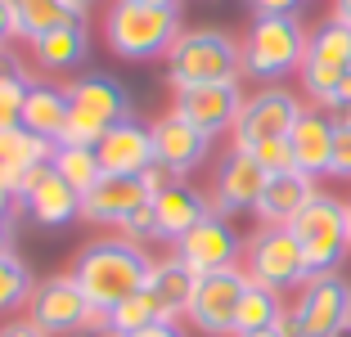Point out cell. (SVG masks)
<instances>
[{
  "label": "cell",
  "mask_w": 351,
  "mask_h": 337,
  "mask_svg": "<svg viewBox=\"0 0 351 337\" xmlns=\"http://www.w3.org/2000/svg\"><path fill=\"white\" fill-rule=\"evenodd\" d=\"M347 221H351V203H347Z\"/></svg>",
  "instance_id": "cell-49"
},
{
  "label": "cell",
  "mask_w": 351,
  "mask_h": 337,
  "mask_svg": "<svg viewBox=\"0 0 351 337\" xmlns=\"http://www.w3.org/2000/svg\"><path fill=\"white\" fill-rule=\"evenodd\" d=\"M306 63H320V68L351 72V27H347V23H338V18H324L320 27L311 32Z\"/></svg>",
  "instance_id": "cell-28"
},
{
  "label": "cell",
  "mask_w": 351,
  "mask_h": 337,
  "mask_svg": "<svg viewBox=\"0 0 351 337\" xmlns=\"http://www.w3.org/2000/svg\"><path fill=\"white\" fill-rule=\"evenodd\" d=\"M248 270H217V275H198V292L194 306H189V319H194L198 333L207 337H234V319H239V301L248 292Z\"/></svg>",
  "instance_id": "cell-10"
},
{
  "label": "cell",
  "mask_w": 351,
  "mask_h": 337,
  "mask_svg": "<svg viewBox=\"0 0 351 337\" xmlns=\"http://www.w3.org/2000/svg\"><path fill=\"white\" fill-rule=\"evenodd\" d=\"M19 207V189L10 180H0V221H10V212Z\"/></svg>",
  "instance_id": "cell-41"
},
{
  "label": "cell",
  "mask_w": 351,
  "mask_h": 337,
  "mask_svg": "<svg viewBox=\"0 0 351 337\" xmlns=\"http://www.w3.org/2000/svg\"><path fill=\"white\" fill-rule=\"evenodd\" d=\"M298 234L302 252L311 261V279L315 275H338V266L347 261L351 252V221H347V203L329 194H315L306 203V212L289 225Z\"/></svg>",
  "instance_id": "cell-6"
},
{
  "label": "cell",
  "mask_w": 351,
  "mask_h": 337,
  "mask_svg": "<svg viewBox=\"0 0 351 337\" xmlns=\"http://www.w3.org/2000/svg\"><path fill=\"white\" fill-rule=\"evenodd\" d=\"M131 337H185V333H180L176 324H167V319H162V324H154V328H140V333H131Z\"/></svg>",
  "instance_id": "cell-42"
},
{
  "label": "cell",
  "mask_w": 351,
  "mask_h": 337,
  "mask_svg": "<svg viewBox=\"0 0 351 337\" xmlns=\"http://www.w3.org/2000/svg\"><path fill=\"white\" fill-rule=\"evenodd\" d=\"M311 32L302 27L298 14H279V18H252L243 36V77L252 82H284L306 63Z\"/></svg>",
  "instance_id": "cell-4"
},
{
  "label": "cell",
  "mask_w": 351,
  "mask_h": 337,
  "mask_svg": "<svg viewBox=\"0 0 351 337\" xmlns=\"http://www.w3.org/2000/svg\"><path fill=\"white\" fill-rule=\"evenodd\" d=\"M333 18L351 27V0H333Z\"/></svg>",
  "instance_id": "cell-44"
},
{
  "label": "cell",
  "mask_w": 351,
  "mask_h": 337,
  "mask_svg": "<svg viewBox=\"0 0 351 337\" xmlns=\"http://www.w3.org/2000/svg\"><path fill=\"white\" fill-rule=\"evenodd\" d=\"M149 297L158 301V310H162L167 324H176L180 315H189V306H194V292H198V275L180 261V256H167V261H154V270H149Z\"/></svg>",
  "instance_id": "cell-21"
},
{
  "label": "cell",
  "mask_w": 351,
  "mask_h": 337,
  "mask_svg": "<svg viewBox=\"0 0 351 337\" xmlns=\"http://www.w3.org/2000/svg\"><path fill=\"white\" fill-rule=\"evenodd\" d=\"M50 158H54V144L41 140V135H32L27 126H10V131H0V166L10 171L14 184H19L23 175L50 166Z\"/></svg>",
  "instance_id": "cell-25"
},
{
  "label": "cell",
  "mask_w": 351,
  "mask_h": 337,
  "mask_svg": "<svg viewBox=\"0 0 351 337\" xmlns=\"http://www.w3.org/2000/svg\"><path fill=\"white\" fill-rule=\"evenodd\" d=\"M90 54V41H86V18L82 23H63L54 32H41L32 41V59L41 63L45 72H73L86 63Z\"/></svg>",
  "instance_id": "cell-24"
},
{
  "label": "cell",
  "mask_w": 351,
  "mask_h": 337,
  "mask_svg": "<svg viewBox=\"0 0 351 337\" xmlns=\"http://www.w3.org/2000/svg\"><path fill=\"white\" fill-rule=\"evenodd\" d=\"M324 108L338 112V117H351V72H342V82L333 86V95L324 99Z\"/></svg>",
  "instance_id": "cell-38"
},
{
  "label": "cell",
  "mask_w": 351,
  "mask_h": 337,
  "mask_svg": "<svg viewBox=\"0 0 351 337\" xmlns=\"http://www.w3.org/2000/svg\"><path fill=\"white\" fill-rule=\"evenodd\" d=\"M266 166L243 149H230V158L217 166V184H212V212L217 216H243L257 207L261 189H266Z\"/></svg>",
  "instance_id": "cell-13"
},
{
  "label": "cell",
  "mask_w": 351,
  "mask_h": 337,
  "mask_svg": "<svg viewBox=\"0 0 351 337\" xmlns=\"http://www.w3.org/2000/svg\"><path fill=\"white\" fill-rule=\"evenodd\" d=\"M279 324L289 337H342L351 328V284L342 275H315Z\"/></svg>",
  "instance_id": "cell-7"
},
{
  "label": "cell",
  "mask_w": 351,
  "mask_h": 337,
  "mask_svg": "<svg viewBox=\"0 0 351 337\" xmlns=\"http://www.w3.org/2000/svg\"><path fill=\"white\" fill-rule=\"evenodd\" d=\"M239 108H243L239 82H212V86H185V90H176V112L207 135L234 131Z\"/></svg>",
  "instance_id": "cell-14"
},
{
  "label": "cell",
  "mask_w": 351,
  "mask_h": 337,
  "mask_svg": "<svg viewBox=\"0 0 351 337\" xmlns=\"http://www.w3.org/2000/svg\"><path fill=\"white\" fill-rule=\"evenodd\" d=\"M10 5H14V18H19V36H27V41H36L41 32L63 27V23L86 18L73 0H10Z\"/></svg>",
  "instance_id": "cell-26"
},
{
  "label": "cell",
  "mask_w": 351,
  "mask_h": 337,
  "mask_svg": "<svg viewBox=\"0 0 351 337\" xmlns=\"http://www.w3.org/2000/svg\"><path fill=\"white\" fill-rule=\"evenodd\" d=\"M19 207H27V216L45 229H63L82 216V194L54 166H41L19 180Z\"/></svg>",
  "instance_id": "cell-11"
},
{
  "label": "cell",
  "mask_w": 351,
  "mask_h": 337,
  "mask_svg": "<svg viewBox=\"0 0 351 337\" xmlns=\"http://www.w3.org/2000/svg\"><path fill=\"white\" fill-rule=\"evenodd\" d=\"M154 324H162V310H158V301L149 297V288H145V292L126 297L122 306H113L108 315H104V337H131V333L154 328Z\"/></svg>",
  "instance_id": "cell-30"
},
{
  "label": "cell",
  "mask_w": 351,
  "mask_h": 337,
  "mask_svg": "<svg viewBox=\"0 0 351 337\" xmlns=\"http://www.w3.org/2000/svg\"><path fill=\"white\" fill-rule=\"evenodd\" d=\"M27 319L41 328L45 337H63V333H104V315L86 301L82 284L73 275H54L45 284H36L27 301Z\"/></svg>",
  "instance_id": "cell-8"
},
{
  "label": "cell",
  "mask_w": 351,
  "mask_h": 337,
  "mask_svg": "<svg viewBox=\"0 0 351 337\" xmlns=\"http://www.w3.org/2000/svg\"><path fill=\"white\" fill-rule=\"evenodd\" d=\"M73 5H77V10H82V14H86V10H90V5H95V0H73Z\"/></svg>",
  "instance_id": "cell-47"
},
{
  "label": "cell",
  "mask_w": 351,
  "mask_h": 337,
  "mask_svg": "<svg viewBox=\"0 0 351 337\" xmlns=\"http://www.w3.org/2000/svg\"><path fill=\"white\" fill-rule=\"evenodd\" d=\"M0 68H5V54H0Z\"/></svg>",
  "instance_id": "cell-50"
},
{
  "label": "cell",
  "mask_w": 351,
  "mask_h": 337,
  "mask_svg": "<svg viewBox=\"0 0 351 337\" xmlns=\"http://www.w3.org/2000/svg\"><path fill=\"white\" fill-rule=\"evenodd\" d=\"M257 18H279V14H298L306 0H243Z\"/></svg>",
  "instance_id": "cell-37"
},
{
  "label": "cell",
  "mask_w": 351,
  "mask_h": 337,
  "mask_svg": "<svg viewBox=\"0 0 351 337\" xmlns=\"http://www.w3.org/2000/svg\"><path fill=\"white\" fill-rule=\"evenodd\" d=\"M284 297L270 292L261 284H248L243 301H239V319H234V337H248V333H261V328H279L284 319Z\"/></svg>",
  "instance_id": "cell-27"
},
{
  "label": "cell",
  "mask_w": 351,
  "mask_h": 337,
  "mask_svg": "<svg viewBox=\"0 0 351 337\" xmlns=\"http://www.w3.org/2000/svg\"><path fill=\"white\" fill-rule=\"evenodd\" d=\"M176 256H180L194 275H217V270H234L239 266L243 238L234 234V225H230L226 216H207L198 229H189V234L176 243Z\"/></svg>",
  "instance_id": "cell-12"
},
{
  "label": "cell",
  "mask_w": 351,
  "mask_h": 337,
  "mask_svg": "<svg viewBox=\"0 0 351 337\" xmlns=\"http://www.w3.org/2000/svg\"><path fill=\"white\" fill-rule=\"evenodd\" d=\"M302 103L293 90L284 86H266V90L248 95L243 108H239V122H234V149H257L266 140H289V131L302 122Z\"/></svg>",
  "instance_id": "cell-9"
},
{
  "label": "cell",
  "mask_w": 351,
  "mask_h": 337,
  "mask_svg": "<svg viewBox=\"0 0 351 337\" xmlns=\"http://www.w3.org/2000/svg\"><path fill=\"white\" fill-rule=\"evenodd\" d=\"M68 122H73V99H68V86H41V82H32L19 126H27L32 135H41V140L59 144L63 131H68Z\"/></svg>",
  "instance_id": "cell-23"
},
{
  "label": "cell",
  "mask_w": 351,
  "mask_h": 337,
  "mask_svg": "<svg viewBox=\"0 0 351 337\" xmlns=\"http://www.w3.org/2000/svg\"><path fill=\"white\" fill-rule=\"evenodd\" d=\"M32 292H36V279H32V270L23 266L14 252L0 256V315H5V310L27 306Z\"/></svg>",
  "instance_id": "cell-32"
},
{
  "label": "cell",
  "mask_w": 351,
  "mask_h": 337,
  "mask_svg": "<svg viewBox=\"0 0 351 337\" xmlns=\"http://www.w3.org/2000/svg\"><path fill=\"white\" fill-rule=\"evenodd\" d=\"M180 10H154V5H135V0H113V10L104 18V41L117 59H158L171 54L180 41Z\"/></svg>",
  "instance_id": "cell-3"
},
{
  "label": "cell",
  "mask_w": 351,
  "mask_h": 337,
  "mask_svg": "<svg viewBox=\"0 0 351 337\" xmlns=\"http://www.w3.org/2000/svg\"><path fill=\"white\" fill-rule=\"evenodd\" d=\"M243 153L257 158V162L266 166V175H275V171H298V166H293L289 140H266V144H257V149H243Z\"/></svg>",
  "instance_id": "cell-35"
},
{
  "label": "cell",
  "mask_w": 351,
  "mask_h": 337,
  "mask_svg": "<svg viewBox=\"0 0 351 337\" xmlns=\"http://www.w3.org/2000/svg\"><path fill=\"white\" fill-rule=\"evenodd\" d=\"M0 337H45V333L32 324V319H10V324L0 328Z\"/></svg>",
  "instance_id": "cell-40"
},
{
  "label": "cell",
  "mask_w": 351,
  "mask_h": 337,
  "mask_svg": "<svg viewBox=\"0 0 351 337\" xmlns=\"http://www.w3.org/2000/svg\"><path fill=\"white\" fill-rule=\"evenodd\" d=\"M342 337H351V328H347V333H342Z\"/></svg>",
  "instance_id": "cell-51"
},
{
  "label": "cell",
  "mask_w": 351,
  "mask_h": 337,
  "mask_svg": "<svg viewBox=\"0 0 351 337\" xmlns=\"http://www.w3.org/2000/svg\"><path fill=\"white\" fill-rule=\"evenodd\" d=\"M140 180H145V189L158 198V194H167V189H176V184H180V171H171L167 162H154L145 175H140Z\"/></svg>",
  "instance_id": "cell-36"
},
{
  "label": "cell",
  "mask_w": 351,
  "mask_h": 337,
  "mask_svg": "<svg viewBox=\"0 0 351 337\" xmlns=\"http://www.w3.org/2000/svg\"><path fill=\"white\" fill-rule=\"evenodd\" d=\"M149 131H154V153H158V162H167L171 171H180V175L194 171V166L207 158V149H212V135L198 131L194 122H185L176 108L167 112V117H158Z\"/></svg>",
  "instance_id": "cell-16"
},
{
  "label": "cell",
  "mask_w": 351,
  "mask_h": 337,
  "mask_svg": "<svg viewBox=\"0 0 351 337\" xmlns=\"http://www.w3.org/2000/svg\"><path fill=\"white\" fill-rule=\"evenodd\" d=\"M68 99H73V112L77 117H90L99 126H117L131 117V95L117 77L108 72H90V77H77L68 86Z\"/></svg>",
  "instance_id": "cell-17"
},
{
  "label": "cell",
  "mask_w": 351,
  "mask_h": 337,
  "mask_svg": "<svg viewBox=\"0 0 351 337\" xmlns=\"http://www.w3.org/2000/svg\"><path fill=\"white\" fill-rule=\"evenodd\" d=\"M243 270H248L252 284L270 288L279 297L302 292L311 284V261L289 225H261L257 234L243 243Z\"/></svg>",
  "instance_id": "cell-5"
},
{
  "label": "cell",
  "mask_w": 351,
  "mask_h": 337,
  "mask_svg": "<svg viewBox=\"0 0 351 337\" xmlns=\"http://www.w3.org/2000/svg\"><path fill=\"white\" fill-rule=\"evenodd\" d=\"M248 337H289V333H284V324H279V328H261V333H248Z\"/></svg>",
  "instance_id": "cell-46"
},
{
  "label": "cell",
  "mask_w": 351,
  "mask_h": 337,
  "mask_svg": "<svg viewBox=\"0 0 351 337\" xmlns=\"http://www.w3.org/2000/svg\"><path fill=\"white\" fill-rule=\"evenodd\" d=\"M50 166H54V171H59L68 184H73L82 198L104 180V162H99V153H95V149H77V144H54Z\"/></svg>",
  "instance_id": "cell-29"
},
{
  "label": "cell",
  "mask_w": 351,
  "mask_h": 337,
  "mask_svg": "<svg viewBox=\"0 0 351 337\" xmlns=\"http://www.w3.org/2000/svg\"><path fill=\"white\" fill-rule=\"evenodd\" d=\"M333 180H351V117L333 122V162H329Z\"/></svg>",
  "instance_id": "cell-34"
},
{
  "label": "cell",
  "mask_w": 351,
  "mask_h": 337,
  "mask_svg": "<svg viewBox=\"0 0 351 337\" xmlns=\"http://www.w3.org/2000/svg\"><path fill=\"white\" fill-rule=\"evenodd\" d=\"M333 122L329 112H302V122L289 131V149H293V166L311 180L329 175L333 162Z\"/></svg>",
  "instance_id": "cell-20"
},
{
  "label": "cell",
  "mask_w": 351,
  "mask_h": 337,
  "mask_svg": "<svg viewBox=\"0 0 351 337\" xmlns=\"http://www.w3.org/2000/svg\"><path fill=\"white\" fill-rule=\"evenodd\" d=\"M99 162L108 175H145L149 166L158 162L154 153V131H149L145 122H135V117H126V122L108 126V135L99 140Z\"/></svg>",
  "instance_id": "cell-15"
},
{
  "label": "cell",
  "mask_w": 351,
  "mask_h": 337,
  "mask_svg": "<svg viewBox=\"0 0 351 337\" xmlns=\"http://www.w3.org/2000/svg\"><path fill=\"white\" fill-rule=\"evenodd\" d=\"M0 180H10V171H5V166H0ZM14 184V180H10ZM14 189H19V184H14Z\"/></svg>",
  "instance_id": "cell-48"
},
{
  "label": "cell",
  "mask_w": 351,
  "mask_h": 337,
  "mask_svg": "<svg viewBox=\"0 0 351 337\" xmlns=\"http://www.w3.org/2000/svg\"><path fill=\"white\" fill-rule=\"evenodd\" d=\"M154 216H158V238L180 243L189 229H198L207 216H217V212H212V198L207 194H198L189 184H176V189L154 198Z\"/></svg>",
  "instance_id": "cell-22"
},
{
  "label": "cell",
  "mask_w": 351,
  "mask_h": 337,
  "mask_svg": "<svg viewBox=\"0 0 351 337\" xmlns=\"http://www.w3.org/2000/svg\"><path fill=\"white\" fill-rule=\"evenodd\" d=\"M10 243H14V225L0 221V256H10Z\"/></svg>",
  "instance_id": "cell-43"
},
{
  "label": "cell",
  "mask_w": 351,
  "mask_h": 337,
  "mask_svg": "<svg viewBox=\"0 0 351 337\" xmlns=\"http://www.w3.org/2000/svg\"><path fill=\"white\" fill-rule=\"evenodd\" d=\"M243 77V45L221 27H189L167 54V82L176 90L212 82H239Z\"/></svg>",
  "instance_id": "cell-2"
},
{
  "label": "cell",
  "mask_w": 351,
  "mask_h": 337,
  "mask_svg": "<svg viewBox=\"0 0 351 337\" xmlns=\"http://www.w3.org/2000/svg\"><path fill=\"white\" fill-rule=\"evenodd\" d=\"M315 194H320V189H315L311 175H302V171H275L266 180V189H261L252 216H257L261 225H293L302 212H306V203Z\"/></svg>",
  "instance_id": "cell-19"
},
{
  "label": "cell",
  "mask_w": 351,
  "mask_h": 337,
  "mask_svg": "<svg viewBox=\"0 0 351 337\" xmlns=\"http://www.w3.org/2000/svg\"><path fill=\"white\" fill-rule=\"evenodd\" d=\"M19 36V18H14V5L10 0H0V54H5V45Z\"/></svg>",
  "instance_id": "cell-39"
},
{
  "label": "cell",
  "mask_w": 351,
  "mask_h": 337,
  "mask_svg": "<svg viewBox=\"0 0 351 337\" xmlns=\"http://www.w3.org/2000/svg\"><path fill=\"white\" fill-rule=\"evenodd\" d=\"M149 198L154 194L145 189L140 175H108L104 171V180L82 198V216L95 221V225H122L126 216H131L135 207H145Z\"/></svg>",
  "instance_id": "cell-18"
},
{
  "label": "cell",
  "mask_w": 351,
  "mask_h": 337,
  "mask_svg": "<svg viewBox=\"0 0 351 337\" xmlns=\"http://www.w3.org/2000/svg\"><path fill=\"white\" fill-rule=\"evenodd\" d=\"M27 90H32V77L14 59H5V68H0V131H10V126L23 122Z\"/></svg>",
  "instance_id": "cell-31"
},
{
  "label": "cell",
  "mask_w": 351,
  "mask_h": 337,
  "mask_svg": "<svg viewBox=\"0 0 351 337\" xmlns=\"http://www.w3.org/2000/svg\"><path fill=\"white\" fill-rule=\"evenodd\" d=\"M135 5H154V10H180V0H135Z\"/></svg>",
  "instance_id": "cell-45"
},
{
  "label": "cell",
  "mask_w": 351,
  "mask_h": 337,
  "mask_svg": "<svg viewBox=\"0 0 351 337\" xmlns=\"http://www.w3.org/2000/svg\"><path fill=\"white\" fill-rule=\"evenodd\" d=\"M117 238H126V243H149V238H158V216H154V198H149L145 207H135V212L126 216L122 225H117Z\"/></svg>",
  "instance_id": "cell-33"
},
{
  "label": "cell",
  "mask_w": 351,
  "mask_h": 337,
  "mask_svg": "<svg viewBox=\"0 0 351 337\" xmlns=\"http://www.w3.org/2000/svg\"><path fill=\"white\" fill-rule=\"evenodd\" d=\"M149 270H154L149 252L140 243H126V238H95L73 256V279L82 284L86 301L99 315L122 306L126 297L145 292Z\"/></svg>",
  "instance_id": "cell-1"
}]
</instances>
